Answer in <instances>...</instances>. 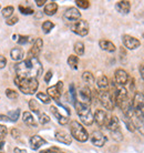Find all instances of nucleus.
I'll return each instance as SVG.
<instances>
[{
	"instance_id": "31",
	"label": "nucleus",
	"mask_w": 144,
	"mask_h": 153,
	"mask_svg": "<svg viewBox=\"0 0 144 153\" xmlns=\"http://www.w3.org/2000/svg\"><path fill=\"white\" fill-rule=\"evenodd\" d=\"M53 27H54V23L52 21H49V20H47V21L42 23V30H43L45 33H49L50 31L53 29Z\"/></svg>"
},
{
	"instance_id": "1",
	"label": "nucleus",
	"mask_w": 144,
	"mask_h": 153,
	"mask_svg": "<svg viewBox=\"0 0 144 153\" xmlns=\"http://www.w3.org/2000/svg\"><path fill=\"white\" fill-rule=\"evenodd\" d=\"M16 73L18 78L21 79H29V78H38L43 71L41 62L38 58H29L24 61L20 62L16 65Z\"/></svg>"
},
{
	"instance_id": "40",
	"label": "nucleus",
	"mask_w": 144,
	"mask_h": 153,
	"mask_svg": "<svg viewBox=\"0 0 144 153\" xmlns=\"http://www.w3.org/2000/svg\"><path fill=\"white\" fill-rule=\"evenodd\" d=\"M6 96L9 98V99H17L18 98V93L15 91V90H12V89H7L6 90Z\"/></svg>"
},
{
	"instance_id": "2",
	"label": "nucleus",
	"mask_w": 144,
	"mask_h": 153,
	"mask_svg": "<svg viewBox=\"0 0 144 153\" xmlns=\"http://www.w3.org/2000/svg\"><path fill=\"white\" fill-rule=\"evenodd\" d=\"M15 82L17 87L19 88L21 92L24 94H33L34 92H37L39 87V82L36 78H29V79H21L16 76Z\"/></svg>"
},
{
	"instance_id": "46",
	"label": "nucleus",
	"mask_w": 144,
	"mask_h": 153,
	"mask_svg": "<svg viewBox=\"0 0 144 153\" xmlns=\"http://www.w3.org/2000/svg\"><path fill=\"white\" fill-rule=\"evenodd\" d=\"M51 78H52V71L49 70V71L46 73V76H45V81H46L47 83H49L50 80H51Z\"/></svg>"
},
{
	"instance_id": "51",
	"label": "nucleus",
	"mask_w": 144,
	"mask_h": 153,
	"mask_svg": "<svg viewBox=\"0 0 144 153\" xmlns=\"http://www.w3.org/2000/svg\"><path fill=\"white\" fill-rule=\"evenodd\" d=\"M4 142L0 141V153L4 152Z\"/></svg>"
},
{
	"instance_id": "38",
	"label": "nucleus",
	"mask_w": 144,
	"mask_h": 153,
	"mask_svg": "<svg viewBox=\"0 0 144 153\" xmlns=\"http://www.w3.org/2000/svg\"><path fill=\"white\" fill-rule=\"evenodd\" d=\"M19 10H20V12H21L22 15H32V13L34 12V10L32 9V8L23 7V6H21V4L19 6Z\"/></svg>"
},
{
	"instance_id": "52",
	"label": "nucleus",
	"mask_w": 144,
	"mask_h": 153,
	"mask_svg": "<svg viewBox=\"0 0 144 153\" xmlns=\"http://www.w3.org/2000/svg\"><path fill=\"white\" fill-rule=\"evenodd\" d=\"M0 121H9V118L6 117V115H0Z\"/></svg>"
},
{
	"instance_id": "41",
	"label": "nucleus",
	"mask_w": 144,
	"mask_h": 153,
	"mask_svg": "<svg viewBox=\"0 0 144 153\" xmlns=\"http://www.w3.org/2000/svg\"><path fill=\"white\" fill-rule=\"evenodd\" d=\"M70 96H71V100L73 103L76 102V89H74V85L73 84H70Z\"/></svg>"
},
{
	"instance_id": "8",
	"label": "nucleus",
	"mask_w": 144,
	"mask_h": 153,
	"mask_svg": "<svg viewBox=\"0 0 144 153\" xmlns=\"http://www.w3.org/2000/svg\"><path fill=\"white\" fill-rule=\"evenodd\" d=\"M122 42H123L125 48H128L129 50H137L141 46V42L139 39L129 35H124L122 37Z\"/></svg>"
},
{
	"instance_id": "53",
	"label": "nucleus",
	"mask_w": 144,
	"mask_h": 153,
	"mask_svg": "<svg viewBox=\"0 0 144 153\" xmlns=\"http://www.w3.org/2000/svg\"><path fill=\"white\" fill-rule=\"evenodd\" d=\"M58 153H63V152H58Z\"/></svg>"
},
{
	"instance_id": "43",
	"label": "nucleus",
	"mask_w": 144,
	"mask_h": 153,
	"mask_svg": "<svg viewBox=\"0 0 144 153\" xmlns=\"http://www.w3.org/2000/svg\"><path fill=\"white\" fill-rule=\"evenodd\" d=\"M17 22H18V17H16V16H13V17H10V18H8V19H7V25H9V26L16 25Z\"/></svg>"
},
{
	"instance_id": "18",
	"label": "nucleus",
	"mask_w": 144,
	"mask_h": 153,
	"mask_svg": "<svg viewBox=\"0 0 144 153\" xmlns=\"http://www.w3.org/2000/svg\"><path fill=\"white\" fill-rule=\"evenodd\" d=\"M115 8L120 13H123V15H126L129 13L130 10H131V2L128 1V0H122V1H118L117 4H115Z\"/></svg>"
},
{
	"instance_id": "34",
	"label": "nucleus",
	"mask_w": 144,
	"mask_h": 153,
	"mask_svg": "<svg viewBox=\"0 0 144 153\" xmlns=\"http://www.w3.org/2000/svg\"><path fill=\"white\" fill-rule=\"evenodd\" d=\"M111 137H112L113 140H115V141H118V142H120V141L123 140V134H122V132L120 130L111 132Z\"/></svg>"
},
{
	"instance_id": "37",
	"label": "nucleus",
	"mask_w": 144,
	"mask_h": 153,
	"mask_svg": "<svg viewBox=\"0 0 144 153\" xmlns=\"http://www.w3.org/2000/svg\"><path fill=\"white\" fill-rule=\"evenodd\" d=\"M38 117H39V122L41 123V124H46V123H48L50 121L49 115L47 114V113H45V112H41Z\"/></svg>"
},
{
	"instance_id": "47",
	"label": "nucleus",
	"mask_w": 144,
	"mask_h": 153,
	"mask_svg": "<svg viewBox=\"0 0 144 153\" xmlns=\"http://www.w3.org/2000/svg\"><path fill=\"white\" fill-rule=\"evenodd\" d=\"M11 135L13 137V138H16V139H18L20 137V131L18 130V129H12L11 130Z\"/></svg>"
},
{
	"instance_id": "12",
	"label": "nucleus",
	"mask_w": 144,
	"mask_h": 153,
	"mask_svg": "<svg viewBox=\"0 0 144 153\" xmlns=\"http://www.w3.org/2000/svg\"><path fill=\"white\" fill-rule=\"evenodd\" d=\"M80 17H81V13H80L79 10L74 7H71V8H69V9H67L65 12L63 13V19L67 20V21H72V22L79 20Z\"/></svg>"
},
{
	"instance_id": "14",
	"label": "nucleus",
	"mask_w": 144,
	"mask_h": 153,
	"mask_svg": "<svg viewBox=\"0 0 144 153\" xmlns=\"http://www.w3.org/2000/svg\"><path fill=\"white\" fill-rule=\"evenodd\" d=\"M42 47H43V41H42V39L41 38L36 39L33 46H32V48L30 49L29 53H28L29 58H37L38 57L39 54H40V52H41Z\"/></svg>"
},
{
	"instance_id": "35",
	"label": "nucleus",
	"mask_w": 144,
	"mask_h": 153,
	"mask_svg": "<svg viewBox=\"0 0 144 153\" xmlns=\"http://www.w3.org/2000/svg\"><path fill=\"white\" fill-rule=\"evenodd\" d=\"M76 4L81 9H88L90 7V1H88V0H76Z\"/></svg>"
},
{
	"instance_id": "29",
	"label": "nucleus",
	"mask_w": 144,
	"mask_h": 153,
	"mask_svg": "<svg viewBox=\"0 0 144 153\" xmlns=\"http://www.w3.org/2000/svg\"><path fill=\"white\" fill-rule=\"evenodd\" d=\"M73 50H74V52H76L78 56H83L84 54L83 42H81V41L76 42V43H74V48H73Z\"/></svg>"
},
{
	"instance_id": "16",
	"label": "nucleus",
	"mask_w": 144,
	"mask_h": 153,
	"mask_svg": "<svg viewBox=\"0 0 144 153\" xmlns=\"http://www.w3.org/2000/svg\"><path fill=\"white\" fill-rule=\"evenodd\" d=\"M29 143H30V148L32 150H38L40 149V146H45L47 143V141L43 138H41L40 135H33V137L30 138Z\"/></svg>"
},
{
	"instance_id": "3",
	"label": "nucleus",
	"mask_w": 144,
	"mask_h": 153,
	"mask_svg": "<svg viewBox=\"0 0 144 153\" xmlns=\"http://www.w3.org/2000/svg\"><path fill=\"white\" fill-rule=\"evenodd\" d=\"M74 107H76V113L79 115V118L81 119V121L85 126H91L93 121H94V119H93V114H92L91 110H90V107L81 103L80 101H76L74 103Z\"/></svg>"
},
{
	"instance_id": "22",
	"label": "nucleus",
	"mask_w": 144,
	"mask_h": 153,
	"mask_svg": "<svg viewBox=\"0 0 144 153\" xmlns=\"http://www.w3.org/2000/svg\"><path fill=\"white\" fill-rule=\"evenodd\" d=\"M10 56H11L12 60H15V61H21V60L23 59L24 52H23L22 48H20V47H15V48L10 51Z\"/></svg>"
},
{
	"instance_id": "4",
	"label": "nucleus",
	"mask_w": 144,
	"mask_h": 153,
	"mask_svg": "<svg viewBox=\"0 0 144 153\" xmlns=\"http://www.w3.org/2000/svg\"><path fill=\"white\" fill-rule=\"evenodd\" d=\"M70 131H71V135L79 142H85L89 139V134L88 131L85 130L82 124H80L78 121H72L70 123Z\"/></svg>"
},
{
	"instance_id": "33",
	"label": "nucleus",
	"mask_w": 144,
	"mask_h": 153,
	"mask_svg": "<svg viewBox=\"0 0 144 153\" xmlns=\"http://www.w3.org/2000/svg\"><path fill=\"white\" fill-rule=\"evenodd\" d=\"M13 11H15V9H13L12 6L4 7V9H2V16H4V18H10L12 16V13H13Z\"/></svg>"
},
{
	"instance_id": "21",
	"label": "nucleus",
	"mask_w": 144,
	"mask_h": 153,
	"mask_svg": "<svg viewBox=\"0 0 144 153\" xmlns=\"http://www.w3.org/2000/svg\"><path fill=\"white\" fill-rule=\"evenodd\" d=\"M50 111L52 112V114L57 118L58 122L60 123L61 126H65V124H67V123L69 122V118L68 117H65V115H62L60 113V112L58 111V109L56 107H50Z\"/></svg>"
},
{
	"instance_id": "17",
	"label": "nucleus",
	"mask_w": 144,
	"mask_h": 153,
	"mask_svg": "<svg viewBox=\"0 0 144 153\" xmlns=\"http://www.w3.org/2000/svg\"><path fill=\"white\" fill-rule=\"evenodd\" d=\"M56 139H57L59 142L63 143V144H71V142H72V137H70V134L63 130H60L56 132Z\"/></svg>"
},
{
	"instance_id": "42",
	"label": "nucleus",
	"mask_w": 144,
	"mask_h": 153,
	"mask_svg": "<svg viewBox=\"0 0 144 153\" xmlns=\"http://www.w3.org/2000/svg\"><path fill=\"white\" fill-rule=\"evenodd\" d=\"M6 135H7V128L2 124H0V141H2Z\"/></svg>"
},
{
	"instance_id": "13",
	"label": "nucleus",
	"mask_w": 144,
	"mask_h": 153,
	"mask_svg": "<svg viewBox=\"0 0 144 153\" xmlns=\"http://www.w3.org/2000/svg\"><path fill=\"white\" fill-rule=\"evenodd\" d=\"M93 119H94V121L96 122L99 126H106V122H108V114H106V112L104 110H96L93 115Z\"/></svg>"
},
{
	"instance_id": "39",
	"label": "nucleus",
	"mask_w": 144,
	"mask_h": 153,
	"mask_svg": "<svg viewBox=\"0 0 144 153\" xmlns=\"http://www.w3.org/2000/svg\"><path fill=\"white\" fill-rule=\"evenodd\" d=\"M29 41H31V38L28 36H18V39H17V42L19 45H26Z\"/></svg>"
},
{
	"instance_id": "48",
	"label": "nucleus",
	"mask_w": 144,
	"mask_h": 153,
	"mask_svg": "<svg viewBox=\"0 0 144 153\" xmlns=\"http://www.w3.org/2000/svg\"><path fill=\"white\" fill-rule=\"evenodd\" d=\"M46 2H47L46 0H36V4H37V6H38V7H42V6L46 4Z\"/></svg>"
},
{
	"instance_id": "6",
	"label": "nucleus",
	"mask_w": 144,
	"mask_h": 153,
	"mask_svg": "<svg viewBox=\"0 0 144 153\" xmlns=\"http://www.w3.org/2000/svg\"><path fill=\"white\" fill-rule=\"evenodd\" d=\"M71 30L76 33V35L81 36V37H84L89 33V23H88L87 20L83 19H79L72 22L71 25Z\"/></svg>"
},
{
	"instance_id": "28",
	"label": "nucleus",
	"mask_w": 144,
	"mask_h": 153,
	"mask_svg": "<svg viewBox=\"0 0 144 153\" xmlns=\"http://www.w3.org/2000/svg\"><path fill=\"white\" fill-rule=\"evenodd\" d=\"M29 108H30V110L32 112H34V113H37V114H40L41 113V109H40V105H39V103L36 101L34 99H31L29 100Z\"/></svg>"
},
{
	"instance_id": "36",
	"label": "nucleus",
	"mask_w": 144,
	"mask_h": 153,
	"mask_svg": "<svg viewBox=\"0 0 144 153\" xmlns=\"http://www.w3.org/2000/svg\"><path fill=\"white\" fill-rule=\"evenodd\" d=\"M124 122H125L126 128H128V130L131 131V132H134V131H135V126H134V123H133L132 119L124 118Z\"/></svg>"
},
{
	"instance_id": "27",
	"label": "nucleus",
	"mask_w": 144,
	"mask_h": 153,
	"mask_svg": "<svg viewBox=\"0 0 144 153\" xmlns=\"http://www.w3.org/2000/svg\"><path fill=\"white\" fill-rule=\"evenodd\" d=\"M68 65H70V68L73 70L78 69V65H79V58L74 56V54H71L69 56L68 58Z\"/></svg>"
},
{
	"instance_id": "49",
	"label": "nucleus",
	"mask_w": 144,
	"mask_h": 153,
	"mask_svg": "<svg viewBox=\"0 0 144 153\" xmlns=\"http://www.w3.org/2000/svg\"><path fill=\"white\" fill-rule=\"evenodd\" d=\"M15 153H27L26 150L19 149V148H15Z\"/></svg>"
},
{
	"instance_id": "7",
	"label": "nucleus",
	"mask_w": 144,
	"mask_h": 153,
	"mask_svg": "<svg viewBox=\"0 0 144 153\" xmlns=\"http://www.w3.org/2000/svg\"><path fill=\"white\" fill-rule=\"evenodd\" d=\"M62 90H63V82L62 81H59L56 85H52V87H49L48 90H47V94L51 98V99H54L56 101H59L61 94H62Z\"/></svg>"
},
{
	"instance_id": "44",
	"label": "nucleus",
	"mask_w": 144,
	"mask_h": 153,
	"mask_svg": "<svg viewBox=\"0 0 144 153\" xmlns=\"http://www.w3.org/2000/svg\"><path fill=\"white\" fill-rule=\"evenodd\" d=\"M6 65H7V59L2 54H0V69H4Z\"/></svg>"
},
{
	"instance_id": "19",
	"label": "nucleus",
	"mask_w": 144,
	"mask_h": 153,
	"mask_svg": "<svg viewBox=\"0 0 144 153\" xmlns=\"http://www.w3.org/2000/svg\"><path fill=\"white\" fill-rule=\"evenodd\" d=\"M105 126L110 130V132L120 130V120L118 119V117L113 115V117L108 119V122H106Z\"/></svg>"
},
{
	"instance_id": "11",
	"label": "nucleus",
	"mask_w": 144,
	"mask_h": 153,
	"mask_svg": "<svg viewBox=\"0 0 144 153\" xmlns=\"http://www.w3.org/2000/svg\"><path fill=\"white\" fill-rule=\"evenodd\" d=\"M91 142L93 146H98V148H102V146L105 144L106 138L102 132H100V131H94V132L91 134Z\"/></svg>"
},
{
	"instance_id": "5",
	"label": "nucleus",
	"mask_w": 144,
	"mask_h": 153,
	"mask_svg": "<svg viewBox=\"0 0 144 153\" xmlns=\"http://www.w3.org/2000/svg\"><path fill=\"white\" fill-rule=\"evenodd\" d=\"M99 97V101L100 103L102 104V107L105 109V110H109V111H112L114 109V102L113 99H112V96L111 93L108 90H100L98 93Z\"/></svg>"
},
{
	"instance_id": "10",
	"label": "nucleus",
	"mask_w": 144,
	"mask_h": 153,
	"mask_svg": "<svg viewBox=\"0 0 144 153\" xmlns=\"http://www.w3.org/2000/svg\"><path fill=\"white\" fill-rule=\"evenodd\" d=\"M79 96L81 98V103L89 105L92 102V91L89 87H82L79 91Z\"/></svg>"
},
{
	"instance_id": "15",
	"label": "nucleus",
	"mask_w": 144,
	"mask_h": 153,
	"mask_svg": "<svg viewBox=\"0 0 144 153\" xmlns=\"http://www.w3.org/2000/svg\"><path fill=\"white\" fill-rule=\"evenodd\" d=\"M132 105L134 108V110H139L141 111L144 108V94L141 92H135L134 98L132 101Z\"/></svg>"
},
{
	"instance_id": "32",
	"label": "nucleus",
	"mask_w": 144,
	"mask_h": 153,
	"mask_svg": "<svg viewBox=\"0 0 144 153\" xmlns=\"http://www.w3.org/2000/svg\"><path fill=\"white\" fill-rule=\"evenodd\" d=\"M19 115H20V109H17V110H13V111L9 112V114H8L9 121L16 122V121L19 119Z\"/></svg>"
},
{
	"instance_id": "30",
	"label": "nucleus",
	"mask_w": 144,
	"mask_h": 153,
	"mask_svg": "<svg viewBox=\"0 0 144 153\" xmlns=\"http://www.w3.org/2000/svg\"><path fill=\"white\" fill-rule=\"evenodd\" d=\"M37 98H38L40 101H42L45 104H49L50 102H51V98H50L47 93H45V92H38V93H37Z\"/></svg>"
},
{
	"instance_id": "20",
	"label": "nucleus",
	"mask_w": 144,
	"mask_h": 153,
	"mask_svg": "<svg viewBox=\"0 0 144 153\" xmlns=\"http://www.w3.org/2000/svg\"><path fill=\"white\" fill-rule=\"evenodd\" d=\"M99 46L102 50L104 51H108V52H114L117 50V47L114 46L113 42L109 41V40H105V39H101L99 41Z\"/></svg>"
},
{
	"instance_id": "9",
	"label": "nucleus",
	"mask_w": 144,
	"mask_h": 153,
	"mask_svg": "<svg viewBox=\"0 0 144 153\" xmlns=\"http://www.w3.org/2000/svg\"><path fill=\"white\" fill-rule=\"evenodd\" d=\"M129 74L128 72L123 69H118L115 70V72H114V80H115V83L118 84V85H122V87H124L125 84L129 82Z\"/></svg>"
},
{
	"instance_id": "26",
	"label": "nucleus",
	"mask_w": 144,
	"mask_h": 153,
	"mask_svg": "<svg viewBox=\"0 0 144 153\" xmlns=\"http://www.w3.org/2000/svg\"><path fill=\"white\" fill-rule=\"evenodd\" d=\"M82 80L84 81V83H87L88 85H92L94 83V76L90 71H84L82 73Z\"/></svg>"
},
{
	"instance_id": "45",
	"label": "nucleus",
	"mask_w": 144,
	"mask_h": 153,
	"mask_svg": "<svg viewBox=\"0 0 144 153\" xmlns=\"http://www.w3.org/2000/svg\"><path fill=\"white\" fill-rule=\"evenodd\" d=\"M58 152H60L58 148H50V149L43 150V151H41L40 153H58Z\"/></svg>"
},
{
	"instance_id": "50",
	"label": "nucleus",
	"mask_w": 144,
	"mask_h": 153,
	"mask_svg": "<svg viewBox=\"0 0 144 153\" xmlns=\"http://www.w3.org/2000/svg\"><path fill=\"white\" fill-rule=\"evenodd\" d=\"M140 73H141V76H142V79L144 80V65H141L140 68Z\"/></svg>"
},
{
	"instance_id": "23",
	"label": "nucleus",
	"mask_w": 144,
	"mask_h": 153,
	"mask_svg": "<svg viewBox=\"0 0 144 153\" xmlns=\"http://www.w3.org/2000/svg\"><path fill=\"white\" fill-rule=\"evenodd\" d=\"M22 120L28 126H34V128L37 126V122H36V120H34V118L32 117L30 112H23Z\"/></svg>"
},
{
	"instance_id": "24",
	"label": "nucleus",
	"mask_w": 144,
	"mask_h": 153,
	"mask_svg": "<svg viewBox=\"0 0 144 153\" xmlns=\"http://www.w3.org/2000/svg\"><path fill=\"white\" fill-rule=\"evenodd\" d=\"M57 11H58V4L54 1H51L49 4H47L46 7H45V13L48 16H53Z\"/></svg>"
},
{
	"instance_id": "25",
	"label": "nucleus",
	"mask_w": 144,
	"mask_h": 153,
	"mask_svg": "<svg viewBox=\"0 0 144 153\" xmlns=\"http://www.w3.org/2000/svg\"><path fill=\"white\" fill-rule=\"evenodd\" d=\"M96 84H98V88L100 90H108L109 89V80L105 76H99L98 80H96Z\"/></svg>"
}]
</instances>
